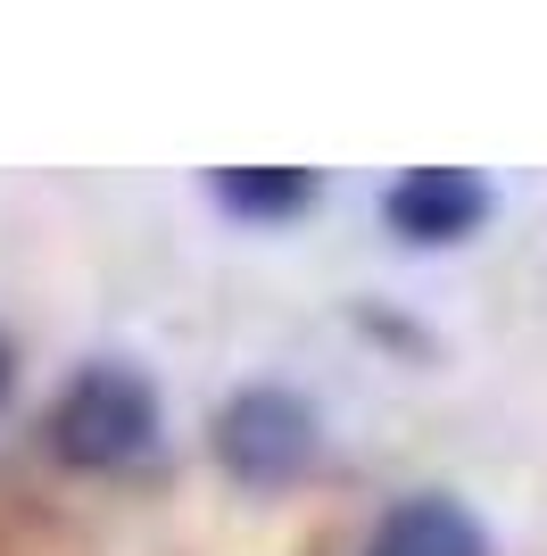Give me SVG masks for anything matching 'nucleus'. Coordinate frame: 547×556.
I'll use <instances>...</instances> for the list:
<instances>
[{
  "label": "nucleus",
  "mask_w": 547,
  "mask_h": 556,
  "mask_svg": "<svg viewBox=\"0 0 547 556\" xmlns=\"http://www.w3.org/2000/svg\"><path fill=\"white\" fill-rule=\"evenodd\" d=\"M365 556H489V532H481V515L448 490H415L398 507L373 523V548Z\"/></svg>",
  "instance_id": "nucleus-4"
},
{
  "label": "nucleus",
  "mask_w": 547,
  "mask_h": 556,
  "mask_svg": "<svg viewBox=\"0 0 547 556\" xmlns=\"http://www.w3.org/2000/svg\"><path fill=\"white\" fill-rule=\"evenodd\" d=\"M382 225L415 250H448V241H473L489 225V184L473 166H407L398 184L382 191Z\"/></svg>",
  "instance_id": "nucleus-3"
},
{
  "label": "nucleus",
  "mask_w": 547,
  "mask_h": 556,
  "mask_svg": "<svg viewBox=\"0 0 547 556\" xmlns=\"http://www.w3.org/2000/svg\"><path fill=\"white\" fill-rule=\"evenodd\" d=\"M166 407L158 382L125 357H91L67 374V391L50 399V457L75 465V473H125L158 448Z\"/></svg>",
  "instance_id": "nucleus-1"
},
{
  "label": "nucleus",
  "mask_w": 547,
  "mask_h": 556,
  "mask_svg": "<svg viewBox=\"0 0 547 556\" xmlns=\"http://www.w3.org/2000/svg\"><path fill=\"white\" fill-rule=\"evenodd\" d=\"M207 191H216V208H232V216L282 225V216H298V208L323 200V175L316 166H216Z\"/></svg>",
  "instance_id": "nucleus-5"
},
{
  "label": "nucleus",
  "mask_w": 547,
  "mask_h": 556,
  "mask_svg": "<svg viewBox=\"0 0 547 556\" xmlns=\"http://www.w3.org/2000/svg\"><path fill=\"white\" fill-rule=\"evenodd\" d=\"M216 465H225L241 490H291L307 482V465L323 457V416L291 382H250L216 407Z\"/></svg>",
  "instance_id": "nucleus-2"
},
{
  "label": "nucleus",
  "mask_w": 547,
  "mask_h": 556,
  "mask_svg": "<svg viewBox=\"0 0 547 556\" xmlns=\"http://www.w3.org/2000/svg\"><path fill=\"white\" fill-rule=\"evenodd\" d=\"M9 382H17V357H9V341H0V399H9Z\"/></svg>",
  "instance_id": "nucleus-6"
}]
</instances>
